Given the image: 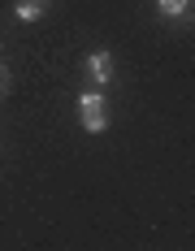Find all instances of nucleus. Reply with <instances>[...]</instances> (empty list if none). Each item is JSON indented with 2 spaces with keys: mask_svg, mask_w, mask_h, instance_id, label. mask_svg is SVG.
I'll use <instances>...</instances> for the list:
<instances>
[{
  "mask_svg": "<svg viewBox=\"0 0 195 251\" xmlns=\"http://www.w3.org/2000/svg\"><path fill=\"white\" fill-rule=\"evenodd\" d=\"M78 117H83V130L100 134V130L109 126V100H104L100 91H83V96H78Z\"/></svg>",
  "mask_w": 195,
  "mask_h": 251,
  "instance_id": "f257e3e1",
  "label": "nucleus"
},
{
  "mask_svg": "<svg viewBox=\"0 0 195 251\" xmlns=\"http://www.w3.org/2000/svg\"><path fill=\"white\" fill-rule=\"evenodd\" d=\"M87 74H91L96 87L113 82V56H109V52H91V56H87Z\"/></svg>",
  "mask_w": 195,
  "mask_h": 251,
  "instance_id": "f03ea898",
  "label": "nucleus"
},
{
  "mask_svg": "<svg viewBox=\"0 0 195 251\" xmlns=\"http://www.w3.org/2000/svg\"><path fill=\"white\" fill-rule=\"evenodd\" d=\"M156 4H161L165 18H182V13H191V0H156Z\"/></svg>",
  "mask_w": 195,
  "mask_h": 251,
  "instance_id": "7ed1b4c3",
  "label": "nucleus"
},
{
  "mask_svg": "<svg viewBox=\"0 0 195 251\" xmlns=\"http://www.w3.org/2000/svg\"><path fill=\"white\" fill-rule=\"evenodd\" d=\"M44 13V4L39 0H18V22H35Z\"/></svg>",
  "mask_w": 195,
  "mask_h": 251,
  "instance_id": "20e7f679",
  "label": "nucleus"
},
{
  "mask_svg": "<svg viewBox=\"0 0 195 251\" xmlns=\"http://www.w3.org/2000/svg\"><path fill=\"white\" fill-rule=\"evenodd\" d=\"M9 82H13V78H9V70H4V65H0V96H4V91H9Z\"/></svg>",
  "mask_w": 195,
  "mask_h": 251,
  "instance_id": "39448f33",
  "label": "nucleus"
},
{
  "mask_svg": "<svg viewBox=\"0 0 195 251\" xmlns=\"http://www.w3.org/2000/svg\"><path fill=\"white\" fill-rule=\"evenodd\" d=\"M39 4H44V9H48V0H39Z\"/></svg>",
  "mask_w": 195,
  "mask_h": 251,
  "instance_id": "423d86ee",
  "label": "nucleus"
}]
</instances>
